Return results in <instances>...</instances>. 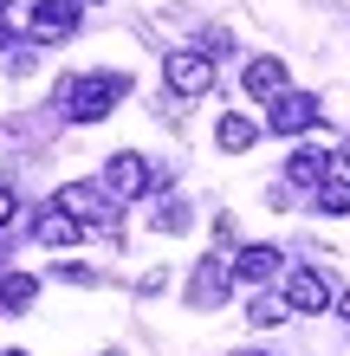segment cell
I'll use <instances>...</instances> for the list:
<instances>
[{
  "mask_svg": "<svg viewBox=\"0 0 350 356\" xmlns=\"http://www.w3.org/2000/svg\"><path fill=\"white\" fill-rule=\"evenodd\" d=\"M123 97H130V78L123 72H85V78H65L58 85V104H65L72 123H104Z\"/></svg>",
  "mask_w": 350,
  "mask_h": 356,
  "instance_id": "6da1fadb",
  "label": "cell"
},
{
  "mask_svg": "<svg viewBox=\"0 0 350 356\" xmlns=\"http://www.w3.org/2000/svg\"><path fill=\"white\" fill-rule=\"evenodd\" d=\"M52 207L72 214L78 227H111V214H117V201L104 195V181H65V188H52Z\"/></svg>",
  "mask_w": 350,
  "mask_h": 356,
  "instance_id": "7a4b0ae2",
  "label": "cell"
},
{
  "mask_svg": "<svg viewBox=\"0 0 350 356\" xmlns=\"http://www.w3.org/2000/svg\"><path fill=\"white\" fill-rule=\"evenodd\" d=\"M162 85H169L175 97H201V91L214 85V58L195 52V46H175L169 58H162Z\"/></svg>",
  "mask_w": 350,
  "mask_h": 356,
  "instance_id": "3957f363",
  "label": "cell"
},
{
  "mask_svg": "<svg viewBox=\"0 0 350 356\" xmlns=\"http://www.w3.org/2000/svg\"><path fill=\"white\" fill-rule=\"evenodd\" d=\"M318 117H324V104L312 91H279L273 104H266V130H273V136H305Z\"/></svg>",
  "mask_w": 350,
  "mask_h": 356,
  "instance_id": "277c9868",
  "label": "cell"
},
{
  "mask_svg": "<svg viewBox=\"0 0 350 356\" xmlns=\"http://www.w3.org/2000/svg\"><path fill=\"white\" fill-rule=\"evenodd\" d=\"M78 7H85V0H33V13H26V39H33V46L72 39V33H78Z\"/></svg>",
  "mask_w": 350,
  "mask_h": 356,
  "instance_id": "5b68a950",
  "label": "cell"
},
{
  "mask_svg": "<svg viewBox=\"0 0 350 356\" xmlns=\"http://www.w3.org/2000/svg\"><path fill=\"white\" fill-rule=\"evenodd\" d=\"M150 188H156V175H150V162H143L136 149H117L104 162V195L111 201H136V195H150Z\"/></svg>",
  "mask_w": 350,
  "mask_h": 356,
  "instance_id": "8992f818",
  "label": "cell"
},
{
  "mask_svg": "<svg viewBox=\"0 0 350 356\" xmlns=\"http://www.w3.org/2000/svg\"><path fill=\"white\" fill-rule=\"evenodd\" d=\"M279 298H285V311H331V279H324L318 266H292L285 285H279Z\"/></svg>",
  "mask_w": 350,
  "mask_h": 356,
  "instance_id": "52a82bcc",
  "label": "cell"
},
{
  "mask_svg": "<svg viewBox=\"0 0 350 356\" xmlns=\"http://www.w3.org/2000/svg\"><path fill=\"white\" fill-rule=\"evenodd\" d=\"M240 91H246V97H260V104H273L279 91H292V85H285V58H279V52H260V58H246V72H240Z\"/></svg>",
  "mask_w": 350,
  "mask_h": 356,
  "instance_id": "ba28073f",
  "label": "cell"
},
{
  "mask_svg": "<svg viewBox=\"0 0 350 356\" xmlns=\"http://www.w3.org/2000/svg\"><path fill=\"white\" fill-rule=\"evenodd\" d=\"M228 285H234V266L228 259H201L195 279H189V311H214L221 298H228Z\"/></svg>",
  "mask_w": 350,
  "mask_h": 356,
  "instance_id": "9c48e42d",
  "label": "cell"
},
{
  "mask_svg": "<svg viewBox=\"0 0 350 356\" xmlns=\"http://www.w3.org/2000/svg\"><path fill=\"white\" fill-rule=\"evenodd\" d=\"M279 259H285L279 246H266V240H253V246H240V253H234L228 266H234V279H246V285H266V279H279V272H285Z\"/></svg>",
  "mask_w": 350,
  "mask_h": 356,
  "instance_id": "30bf717a",
  "label": "cell"
},
{
  "mask_svg": "<svg viewBox=\"0 0 350 356\" xmlns=\"http://www.w3.org/2000/svg\"><path fill=\"white\" fill-rule=\"evenodd\" d=\"M331 169H337V156H331V149H312V143H305V149H292V156H285V181H299V188H312V195H318V181L331 175Z\"/></svg>",
  "mask_w": 350,
  "mask_h": 356,
  "instance_id": "8fae6325",
  "label": "cell"
},
{
  "mask_svg": "<svg viewBox=\"0 0 350 356\" xmlns=\"http://www.w3.org/2000/svg\"><path fill=\"white\" fill-rule=\"evenodd\" d=\"M33 240H39V246H78V240H85V227H78L72 214H58V207L46 201V207L33 214Z\"/></svg>",
  "mask_w": 350,
  "mask_h": 356,
  "instance_id": "7c38bea8",
  "label": "cell"
},
{
  "mask_svg": "<svg viewBox=\"0 0 350 356\" xmlns=\"http://www.w3.org/2000/svg\"><path fill=\"white\" fill-rule=\"evenodd\" d=\"M214 143H221L228 156H246V149L260 143V123H253V117H240V111H228V117L214 123Z\"/></svg>",
  "mask_w": 350,
  "mask_h": 356,
  "instance_id": "4fadbf2b",
  "label": "cell"
},
{
  "mask_svg": "<svg viewBox=\"0 0 350 356\" xmlns=\"http://www.w3.org/2000/svg\"><path fill=\"white\" fill-rule=\"evenodd\" d=\"M312 201H318V214L344 220V214H350V175H344V169H331V175L318 181V195H312Z\"/></svg>",
  "mask_w": 350,
  "mask_h": 356,
  "instance_id": "5bb4252c",
  "label": "cell"
},
{
  "mask_svg": "<svg viewBox=\"0 0 350 356\" xmlns=\"http://www.w3.org/2000/svg\"><path fill=\"white\" fill-rule=\"evenodd\" d=\"M0 298H7V318H19V311L39 298V279L33 272H0Z\"/></svg>",
  "mask_w": 350,
  "mask_h": 356,
  "instance_id": "9a60e30c",
  "label": "cell"
},
{
  "mask_svg": "<svg viewBox=\"0 0 350 356\" xmlns=\"http://www.w3.org/2000/svg\"><path fill=\"white\" fill-rule=\"evenodd\" d=\"M285 318H292V311H285V298H273V291H260V298L246 305V324H253V330H273Z\"/></svg>",
  "mask_w": 350,
  "mask_h": 356,
  "instance_id": "2e32d148",
  "label": "cell"
},
{
  "mask_svg": "<svg viewBox=\"0 0 350 356\" xmlns=\"http://www.w3.org/2000/svg\"><path fill=\"white\" fill-rule=\"evenodd\" d=\"M150 227H156V234H189L195 214H189V201H162L156 214H150Z\"/></svg>",
  "mask_w": 350,
  "mask_h": 356,
  "instance_id": "e0dca14e",
  "label": "cell"
},
{
  "mask_svg": "<svg viewBox=\"0 0 350 356\" xmlns=\"http://www.w3.org/2000/svg\"><path fill=\"white\" fill-rule=\"evenodd\" d=\"M7 220H13V188L0 181V227H7Z\"/></svg>",
  "mask_w": 350,
  "mask_h": 356,
  "instance_id": "ac0fdd59",
  "label": "cell"
},
{
  "mask_svg": "<svg viewBox=\"0 0 350 356\" xmlns=\"http://www.w3.org/2000/svg\"><path fill=\"white\" fill-rule=\"evenodd\" d=\"M7 46H13V19L0 13V52H7Z\"/></svg>",
  "mask_w": 350,
  "mask_h": 356,
  "instance_id": "d6986e66",
  "label": "cell"
},
{
  "mask_svg": "<svg viewBox=\"0 0 350 356\" xmlns=\"http://www.w3.org/2000/svg\"><path fill=\"white\" fill-rule=\"evenodd\" d=\"M337 318H344V324H350V291H344V298H337Z\"/></svg>",
  "mask_w": 350,
  "mask_h": 356,
  "instance_id": "ffe728a7",
  "label": "cell"
},
{
  "mask_svg": "<svg viewBox=\"0 0 350 356\" xmlns=\"http://www.w3.org/2000/svg\"><path fill=\"white\" fill-rule=\"evenodd\" d=\"M337 169H344V175H350V143H344V149H337Z\"/></svg>",
  "mask_w": 350,
  "mask_h": 356,
  "instance_id": "44dd1931",
  "label": "cell"
},
{
  "mask_svg": "<svg viewBox=\"0 0 350 356\" xmlns=\"http://www.w3.org/2000/svg\"><path fill=\"white\" fill-rule=\"evenodd\" d=\"M228 356H273V350H228Z\"/></svg>",
  "mask_w": 350,
  "mask_h": 356,
  "instance_id": "7402d4cb",
  "label": "cell"
},
{
  "mask_svg": "<svg viewBox=\"0 0 350 356\" xmlns=\"http://www.w3.org/2000/svg\"><path fill=\"white\" fill-rule=\"evenodd\" d=\"M0 318H7V298H0Z\"/></svg>",
  "mask_w": 350,
  "mask_h": 356,
  "instance_id": "603a6c76",
  "label": "cell"
},
{
  "mask_svg": "<svg viewBox=\"0 0 350 356\" xmlns=\"http://www.w3.org/2000/svg\"><path fill=\"white\" fill-rule=\"evenodd\" d=\"M7 356H26V350H7Z\"/></svg>",
  "mask_w": 350,
  "mask_h": 356,
  "instance_id": "cb8c5ba5",
  "label": "cell"
},
{
  "mask_svg": "<svg viewBox=\"0 0 350 356\" xmlns=\"http://www.w3.org/2000/svg\"><path fill=\"white\" fill-rule=\"evenodd\" d=\"M0 13H7V0H0Z\"/></svg>",
  "mask_w": 350,
  "mask_h": 356,
  "instance_id": "d4e9b609",
  "label": "cell"
}]
</instances>
